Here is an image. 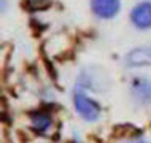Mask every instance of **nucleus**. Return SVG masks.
Listing matches in <instances>:
<instances>
[{
    "instance_id": "f257e3e1",
    "label": "nucleus",
    "mask_w": 151,
    "mask_h": 143,
    "mask_svg": "<svg viewBox=\"0 0 151 143\" xmlns=\"http://www.w3.org/2000/svg\"><path fill=\"white\" fill-rule=\"evenodd\" d=\"M73 105H75L76 113L83 118L84 121H97L100 116V107L96 100H92L89 96H86L83 88H76L73 92Z\"/></svg>"
},
{
    "instance_id": "f03ea898",
    "label": "nucleus",
    "mask_w": 151,
    "mask_h": 143,
    "mask_svg": "<svg viewBox=\"0 0 151 143\" xmlns=\"http://www.w3.org/2000/svg\"><path fill=\"white\" fill-rule=\"evenodd\" d=\"M80 88L92 89V91H104L108 86V76L100 72L97 67H88L80 73Z\"/></svg>"
},
{
    "instance_id": "7ed1b4c3",
    "label": "nucleus",
    "mask_w": 151,
    "mask_h": 143,
    "mask_svg": "<svg viewBox=\"0 0 151 143\" xmlns=\"http://www.w3.org/2000/svg\"><path fill=\"white\" fill-rule=\"evenodd\" d=\"M130 22L135 29H151V0L138 2L130 11Z\"/></svg>"
},
{
    "instance_id": "20e7f679",
    "label": "nucleus",
    "mask_w": 151,
    "mask_h": 143,
    "mask_svg": "<svg viewBox=\"0 0 151 143\" xmlns=\"http://www.w3.org/2000/svg\"><path fill=\"white\" fill-rule=\"evenodd\" d=\"M129 89H130V96L138 103H142V105L151 103V80L150 78L137 76V78H134L130 81Z\"/></svg>"
},
{
    "instance_id": "39448f33",
    "label": "nucleus",
    "mask_w": 151,
    "mask_h": 143,
    "mask_svg": "<svg viewBox=\"0 0 151 143\" xmlns=\"http://www.w3.org/2000/svg\"><path fill=\"white\" fill-rule=\"evenodd\" d=\"M92 13L100 19H111L119 13L121 2L119 0H91Z\"/></svg>"
},
{
    "instance_id": "423d86ee",
    "label": "nucleus",
    "mask_w": 151,
    "mask_h": 143,
    "mask_svg": "<svg viewBox=\"0 0 151 143\" xmlns=\"http://www.w3.org/2000/svg\"><path fill=\"white\" fill-rule=\"evenodd\" d=\"M127 67H151V45L138 46L126 56Z\"/></svg>"
},
{
    "instance_id": "0eeeda50",
    "label": "nucleus",
    "mask_w": 151,
    "mask_h": 143,
    "mask_svg": "<svg viewBox=\"0 0 151 143\" xmlns=\"http://www.w3.org/2000/svg\"><path fill=\"white\" fill-rule=\"evenodd\" d=\"M32 124H34V129H37L38 132H46L50 130L51 124H52V119L48 113H34L32 114Z\"/></svg>"
},
{
    "instance_id": "6e6552de",
    "label": "nucleus",
    "mask_w": 151,
    "mask_h": 143,
    "mask_svg": "<svg viewBox=\"0 0 151 143\" xmlns=\"http://www.w3.org/2000/svg\"><path fill=\"white\" fill-rule=\"evenodd\" d=\"M124 143H146L145 140H129V142H124Z\"/></svg>"
}]
</instances>
